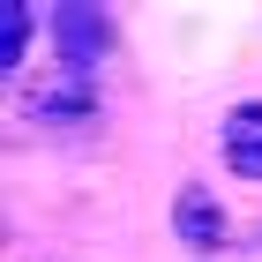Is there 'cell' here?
<instances>
[{"instance_id": "3", "label": "cell", "mask_w": 262, "mask_h": 262, "mask_svg": "<svg viewBox=\"0 0 262 262\" xmlns=\"http://www.w3.org/2000/svg\"><path fill=\"white\" fill-rule=\"evenodd\" d=\"M172 240H180L195 262H217V255H232V247H240V232H232V210H225L210 187L187 180L180 195H172Z\"/></svg>"}, {"instance_id": "5", "label": "cell", "mask_w": 262, "mask_h": 262, "mask_svg": "<svg viewBox=\"0 0 262 262\" xmlns=\"http://www.w3.org/2000/svg\"><path fill=\"white\" fill-rule=\"evenodd\" d=\"M38 30H45L38 8H30V0H8V8H0V68H23V53H30Z\"/></svg>"}, {"instance_id": "1", "label": "cell", "mask_w": 262, "mask_h": 262, "mask_svg": "<svg viewBox=\"0 0 262 262\" xmlns=\"http://www.w3.org/2000/svg\"><path fill=\"white\" fill-rule=\"evenodd\" d=\"M45 45H53L60 75H98L120 45V15L98 0H60V8H45Z\"/></svg>"}, {"instance_id": "4", "label": "cell", "mask_w": 262, "mask_h": 262, "mask_svg": "<svg viewBox=\"0 0 262 262\" xmlns=\"http://www.w3.org/2000/svg\"><path fill=\"white\" fill-rule=\"evenodd\" d=\"M217 150H225V172H232V180L262 187V98H240L217 120Z\"/></svg>"}, {"instance_id": "2", "label": "cell", "mask_w": 262, "mask_h": 262, "mask_svg": "<svg viewBox=\"0 0 262 262\" xmlns=\"http://www.w3.org/2000/svg\"><path fill=\"white\" fill-rule=\"evenodd\" d=\"M23 120L53 142H82L105 127V90H98V75H53L23 98Z\"/></svg>"}, {"instance_id": "6", "label": "cell", "mask_w": 262, "mask_h": 262, "mask_svg": "<svg viewBox=\"0 0 262 262\" xmlns=\"http://www.w3.org/2000/svg\"><path fill=\"white\" fill-rule=\"evenodd\" d=\"M247 240H255V247H262V217H255V232H247Z\"/></svg>"}]
</instances>
